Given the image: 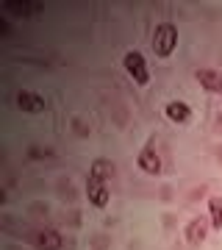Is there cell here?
Segmentation results:
<instances>
[{
	"label": "cell",
	"instance_id": "obj_1",
	"mask_svg": "<svg viewBox=\"0 0 222 250\" xmlns=\"http://www.w3.org/2000/svg\"><path fill=\"white\" fill-rule=\"evenodd\" d=\"M175 45H178V28L172 22H164V25L156 28V36H153V50H156V56L167 59L175 50Z\"/></svg>",
	"mask_w": 222,
	"mask_h": 250
},
{
	"label": "cell",
	"instance_id": "obj_2",
	"mask_svg": "<svg viewBox=\"0 0 222 250\" xmlns=\"http://www.w3.org/2000/svg\"><path fill=\"white\" fill-rule=\"evenodd\" d=\"M122 64H125V72L131 75L139 86H147L150 83V72H147V64H144V59L139 53H125V59H122Z\"/></svg>",
	"mask_w": 222,
	"mask_h": 250
},
{
	"label": "cell",
	"instance_id": "obj_3",
	"mask_svg": "<svg viewBox=\"0 0 222 250\" xmlns=\"http://www.w3.org/2000/svg\"><path fill=\"white\" fill-rule=\"evenodd\" d=\"M86 195H89V203H92V206L106 208V206H108V184L103 178H98V175H89Z\"/></svg>",
	"mask_w": 222,
	"mask_h": 250
},
{
	"label": "cell",
	"instance_id": "obj_4",
	"mask_svg": "<svg viewBox=\"0 0 222 250\" xmlns=\"http://www.w3.org/2000/svg\"><path fill=\"white\" fill-rule=\"evenodd\" d=\"M17 106L25 111V114H42L44 111V98L42 95H36V92H17Z\"/></svg>",
	"mask_w": 222,
	"mask_h": 250
},
{
	"label": "cell",
	"instance_id": "obj_5",
	"mask_svg": "<svg viewBox=\"0 0 222 250\" xmlns=\"http://www.w3.org/2000/svg\"><path fill=\"white\" fill-rule=\"evenodd\" d=\"M34 245H36V250H61L64 248V239H61V233H59V231L44 228V231H39L34 236Z\"/></svg>",
	"mask_w": 222,
	"mask_h": 250
},
{
	"label": "cell",
	"instance_id": "obj_6",
	"mask_svg": "<svg viewBox=\"0 0 222 250\" xmlns=\"http://www.w3.org/2000/svg\"><path fill=\"white\" fill-rule=\"evenodd\" d=\"M197 81H200L203 89L214 92V95L222 92V72H217V70H200L197 72Z\"/></svg>",
	"mask_w": 222,
	"mask_h": 250
},
{
	"label": "cell",
	"instance_id": "obj_7",
	"mask_svg": "<svg viewBox=\"0 0 222 250\" xmlns=\"http://www.w3.org/2000/svg\"><path fill=\"white\" fill-rule=\"evenodd\" d=\"M139 167H142L147 175H159V172H161V159H159V153L150 150V147H147V150H142V153H139Z\"/></svg>",
	"mask_w": 222,
	"mask_h": 250
},
{
	"label": "cell",
	"instance_id": "obj_8",
	"mask_svg": "<svg viewBox=\"0 0 222 250\" xmlns=\"http://www.w3.org/2000/svg\"><path fill=\"white\" fill-rule=\"evenodd\" d=\"M164 114H167L172 123H189V117H192V108H189L186 103H181V100H172V103H167Z\"/></svg>",
	"mask_w": 222,
	"mask_h": 250
},
{
	"label": "cell",
	"instance_id": "obj_9",
	"mask_svg": "<svg viewBox=\"0 0 222 250\" xmlns=\"http://www.w3.org/2000/svg\"><path fill=\"white\" fill-rule=\"evenodd\" d=\"M205 231H208V228H205V220L203 217H195V220L186 225V242L189 245H200V242L205 239Z\"/></svg>",
	"mask_w": 222,
	"mask_h": 250
},
{
	"label": "cell",
	"instance_id": "obj_10",
	"mask_svg": "<svg viewBox=\"0 0 222 250\" xmlns=\"http://www.w3.org/2000/svg\"><path fill=\"white\" fill-rule=\"evenodd\" d=\"M89 175H98V178L106 181V178H111V175H114V167H111L106 159H98L95 164H92V172H89Z\"/></svg>",
	"mask_w": 222,
	"mask_h": 250
},
{
	"label": "cell",
	"instance_id": "obj_11",
	"mask_svg": "<svg viewBox=\"0 0 222 250\" xmlns=\"http://www.w3.org/2000/svg\"><path fill=\"white\" fill-rule=\"evenodd\" d=\"M208 211H211V225H214V228H222V200H220V197H211Z\"/></svg>",
	"mask_w": 222,
	"mask_h": 250
},
{
	"label": "cell",
	"instance_id": "obj_12",
	"mask_svg": "<svg viewBox=\"0 0 222 250\" xmlns=\"http://www.w3.org/2000/svg\"><path fill=\"white\" fill-rule=\"evenodd\" d=\"M6 9H9V11H22V14H28V11H39V3H6Z\"/></svg>",
	"mask_w": 222,
	"mask_h": 250
}]
</instances>
